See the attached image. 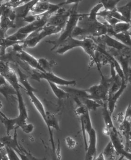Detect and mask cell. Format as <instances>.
Returning <instances> with one entry per match:
<instances>
[{
	"label": "cell",
	"mask_w": 131,
	"mask_h": 160,
	"mask_svg": "<svg viewBox=\"0 0 131 160\" xmlns=\"http://www.w3.org/2000/svg\"><path fill=\"white\" fill-rule=\"evenodd\" d=\"M102 8L103 5L99 2L91 9L89 13L84 14L80 17L73 32L72 37L96 38L107 34L106 23L99 21L97 18V13Z\"/></svg>",
	"instance_id": "cell-1"
},
{
	"label": "cell",
	"mask_w": 131,
	"mask_h": 160,
	"mask_svg": "<svg viewBox=\"0 0 131 160\" xmlns=\"http://www.w3.org/2000/svg\"><path fill=\"white\" fill-rule=\"evenodd\" d=\"M100 76V83L94 85L86 89L71 88L70 90L71 94L78 98L92 99L105 104L107 102L109 96V91L114 78L117 75L111 76L107 78L102 73V71L99 72Z\"/></svg>",
	"instance_id": "cell-2"
},
{
	"label": "cell",
	"mask_w": 131,
	"mask_h": 160,
	"mask_svg": "<svg viewBox=\"0 0 131 160\" xmlns=\"http://www.w3.org/2000/svg\"><path fill=\"white\" fill-rule=\"evenodd\" d=\"M80 47L88 55L92 64H95V54L98 47V43L94 38H75L70 37L59 45L55 50L59 55H64L69 50Z\"/></svg>",
	"instance_id": "cell-3"
},
{
	"label": "cell",
	"mask_w": 131,
	"mask_h": 160,
	"mask_svg": "<svg viewBox=\"0 0 131 160\" xmlns=\"http://www.w3.org/2000/svg\"><path fill=\"white\" fill-rule=\"evenodd\" d=\"M80 1H78L74 4L73 6L70 8V15L66 24L61 32V35L57 39L54 40H48L46 42L53 45L51 51H55V49L61 43L70 37H72L73 32L74 31L79 20L84 14L79 13L78 11L79 4Z\"/></svg>",
	"instance_id": "cell-4"
},
{
	"label": "cell",
	"mask_w": 131,
	"mask_h": 160,
	"mask_svg": "<svg viewBox=\"0 0 131 160\" xmlns=\"http://www.w3.org/2000/svg\"><path fill=\"white\" fill-rule=\"evenodd\" d=\"M63 29L60 28L55 27L51 26L45 25L44 27L30 34L22 42L24 48H34L41 40L47 36L61 32Z\"/></svg>",
	"instance_id": "cell-5"
},
{
	"label": "cell",
	"mask_w": 131,
	"mask_h": 160,
	"mask_svg": "<svg viewBox=\"0 0 131 160\" xmlns=\"http://www.w3.org/2000/svg\"><path fill=\"white\" fill-rule=\"evenodd\" d=\"M31 78L40 82L41 80H45L47 82H51L57 85L62 87L74 86L76 84L75 80H67L63 79L52 72H39L37 70H32L31 74Z\"/></svg>",
	"instance_id": "cell-6"
},
{
	"label": "cell",
	"mask_w": 131,
	"mask_h": 160,
	"mask_svg": "<svg viewBox=\"0 0 131 160\" xmlns=\"http://www.w3.org/2000/svg\"><path fill=\"white\" fill-rule=\"evenodd\" d=\"M97 43H102L106 47L114 49L122 54H129V47L124 45L119 40L108 34L101 37L94 38Z\"/></svg>",
	"instance_id": "cell-7"
},
{
	"label": "cell",
	"mask_w": 131,
	"mask_h": 160,
	"mask_svg": "<svg viewBox=\"0 0 131 160\" xmlns=\"http://www.w3.org/2000/svg\"><path fill=\"white\" fill-rule=\"evenodd\" d=\"M16 93L18 102V114L17 117L15 118V119L16 122L17 128L22 129L28 123V112L21 91V90L17 91Z\"/></svg>",
	"instance_id": "cell-8"
},
{
	"label": "cell",
	"mask_w": 131,
	"mask_h": 160,
	"mask_svg": "<svg viewBox=\"0 0 131 160\" xmlns=\"http://www.w3.org/2000/svg\"><path fill=\"white\" fill-rule=\"evenodd\" d=\"M70 8L66 10L64 8H61L56 13L50 17L48 19L47 25L64 29L70 15Z\"/></svg>",
	"instance_id": "cell-9"
},
{
	"label": "cell",
	"mask_w": 131,
	"mask_h": 160,
	"mask_svg": "<svg viewBox=\"0 0 131 160\" xmlns=\"http://www.w3.org/2000/svg\"><path fill=\"white\" fill-rule=\"evenodd\" d=\"M16 56L19 59L25 63L28 67L33 70H37L39 72H44V70L40 67L38 60L25 51L24 49L19 50L16 53Z\"/></svg>",
	"instance_id": "cell-10"
},
{
	"label": "cell",
	"mask_w": 131,
	"mask_h": 160,
	"mask_svg": "<svg viewBox=\"0 0 131 160\" xmlns=\"http://www.w3.org/2000/svg\"><path fill=\"white\" fill-rule=\"evenodd\" d=\"M88 135L89 139L85 160H94L97 152V134L95 129L93 128Z\"/></svg>",
	"instance_id": "cell-11"
},
{
	"label": "cell",
	"mask_w": 131,
	"mask_h": 160,
	"mask_svg": "<svg viewBox=\"0 0 131 160\" xmlns=\"http://www.w3.org/2000/svg\"><path fill=\"white\" fill-rule=\"evenodd\" d=\"M79 118H80L83 139L84 142L85 149L86 150L88 146L86 134L88 135L94 128L92 126L90 114V111L88 110L84 114L81 115Z\"/></svg>",
	"instance_id": "cell-12"
},
{
	"label": "cell",
	"mask_w": 131,
	"mask_h": 160,
	"mask_svg": "<svg viewBox=\"0 0 131 160\" xmlns=\"http://www.w3.org/2000/svg\"><path fill=\"white\" fill-rule=\"evenodd\" d=\"M108 136L110 137V141L112 143L118 155L123 156L126 150L116 127H114L109 130Z\"/></svg>",
	"instance_id": "cell-13"
},
{
	"label": "cell",
	"mask_w": 131,
	"mask_h": 160,
	"mask_svg": "<svg viewBox=\"0 0 131 160\" xmlns=\"http://www.w3.org/2000/svg\"><path fill=\"white\" fill-rule=\"evenodd\" d=\"M128 83L126 82L125 80H123L122 85L118 91L114 93L112 95L109 96L106 102V106L108 110L110 112L111 114L114 112L115 108H116V104L117 102L119 100V98L121 96L123 93L124 92L125 90L127 88Z\"/></svg>",
	"instance_id": "cell-14"
},
{
	"label": "cell",
	"mask_w": 131,
	"mask_h": 160,
	"mask_svg": "<svg viewBox=\"0 0 131 160\" xmlns=\"http://www.w3.org/2000/svg\"><path fill=\"white\" fill-rule=\"evenodd\" d=\"M0 143L5 148H12L15 151L18 150L21 146L19 144L17 140V129H15L13 137L10 135H7L0 137Z\"/></svg>",
	"instance_id": "cell-15"
},
{
	"label": "cell",
	"mask_w": 131,
	"mask_h": 160,
	"mask_svg": "<svg viewBox=\"0 0 131 160\" xmlns=\"http://www.w3.org/2000/svg\"><path fill=\"white\" fill-rule=\"evenodd\" d=\"M37 0L35 1H27L25 3L19 6L17 8L13 9L17 18H20L22 19L28 16V14L31 12L32 9L37 2Z\"/></svg>",
	"instance_id": "cell-16"
},
{
	"label": "cell",
	"mask_w": 131,
	"mask_h": 160,
	"mask_svg": "<svg viewBox=\"0 0 131 160\" xmlns=\"http://www.w3.org/2000/svg\"><path fill=\"white\" fill-rule=\"evenodd\" d=\"M26 93L30 98V101L38 112L43 120L44 121H45L47 111L45 110L44 104L37 97L34 92H27Z\"/></svg>",
	"instance_id": "cell-17"
},
{
	"label": "cell",
	"mask_w": 131,
	"mask_h": 160,
	"mask_svg": "<svg viewBox=\"0 0 131 160\" xmlns=\"http://www.w3.org/2000/svg\"><path fill=\"white\" fill-rule=\"evenodd\" d=\"M112 116V114L107 108L106 103H105L103 105L102 110V117L105 125V129L103 130V133L107 136H108L109 130L115 127Z\"/></svg>",
	"instance_id": "cell-18"
},
{
	"label": "cell",
	"mask_w": 131,
	"mask_h": 160,
	"mask_svg": "<svg viewBox=\"0 0 131 160\" xmlns=\"http://www.w3.org/2000/svg\"><path fill=\"white\" fill-rule=\"evenodd\" d=\"M17 76H18L19 82L20 85L22 86L26 92H37V90L32 86L28 80V78L26 74L19 68H17Z\"/></svg>",
	"instance_id": "cell-19"
},
{
	"label": "cell",
	"mask_w": 131,
	"mask_h": 160,
	"mask_svg": "<svg viewBox=\"0 0 131 160\" xmlns=\"http://www.w3.org/2000/svg\"><path fill=\"white\" fill-rule=\"evenodd\" d=\"M77 98L79 99L81 104L83 105L89 111H95L99 108L103 107L104 104L92 99L78 98Z\"/></svg>",
	"instance_id": "cell-20"
},
{
	"label": "cell",
	"mask_w": 131,
	"mask_h": 160,
	"mask_svg": "<svg viewBox=\"0 0 131 160\" xmlns=\"http://www.w3.org/2000/svg\"><path fill=\"white\" fill-rule=\"evenodd\" d=\"M48 83L53 94L58 99H65L68 98L70 97V94L62 88H60L59 86L51 82H48Z\"/></svg>",
	"instance_id": "cell-21"
},
{
	"label": "cell",
	"mask_w": 131,
	"mask_h": 160,
	"mask_svg": "<svg viewBox=\"0 0 131 160\" xmlns=\"http://www.w3.org/2000/svg\"><path fill=\"white\" fill-rule=\"evenodd\" d=\"M106 160H116L118 155L111 142H109L102 152Z\"/></svg>",
	"instance_id": "cell-22"
},
{
	"label": "cell",
	"mask_w": 131,
	"mask_h": 160,
	"mask_svg": "<svg viewBox=\"0 0 131 160\" xmlns=\"http://www.w3.org/2000/svg\"><path fill=\"white\" fill-rule=\"evenodd\" d=\"M1 122L3 124L6 129L7 135H10L11 132L15 129H17L16 122L14 118H9L1 117Z\"/></svg>",
	"instance_id": "cell-23"
},
{
	"label": "cell",
	"mask_w": 131,
	"mask_h": 160,
	"mask_svg": "<svg viewBox=\"0 0 131 160\" xmlns=\"http://www.w3.org/2000/svg\"><path fill=\"white\" fill-rule=\"evenodd\" d=\"M112 37L119 40L124 45L129 47H131V37L128 32L113 34Z\"/></svg>",
	"instance_id": "cell-24"
},
{
	"label": "cell",
	"mask_w": 131,
	"mask_h": 160,
	"mask_svg": "<svg viewBox=\"0 0 131 160\" xmlns=\"http://www.w3.org/2000/svg\"><path fill=\"white\" fill-rule=\"evenodd\" d=\"M116 10L131 22V1L123 6L117 7Z\"/></svg>",
	"instance_id": "cell-25"
},
{
	"label": "cell",
	"mask_w": 131,
	"mask_h": 160,
	"mask_svg": "<svg viewBox=\"0 0 131 160\" xmlns=\"http://www.w3.org/2000/svg\"><path fill=\"white\" fill-rule=\"evenodd\" d=\"M0 28L7 32L10 28H15V22L13 21L6 16L2 15L0 20Z\"/></svg>",
	"instance_id": "cell-26"
},
{
	"label": "cell",
	"mask_w": 131,
	"mask_h": 160,
	"mask_svg": "<svg viewBox=\"0 0 131 160\" xmlns=\"http://www.w3.org/2000/svg\"><path fill=\"white\" fill-rule=\"evenodd\" d=\"M38 60L40 67L45 72H52V69L53 67L57 64L55 61H49L45 58H40Z\"/></svg>",
	"instance_id": "cell-27"
},
{
	"label": "cell",
	"mask_w": 131,
	"mask_h": 160,
	"mask_svg": "<svg viewBox=\"0 0 131 160\" xmlns=\"http://www.w3.org/2000/svg\"><path fill=\"white\" fill-rule=\"evenodd\" d=\"M120 2V0H102L100 2L102 4L105 10L112 11L116 9L117 5Z\"/></svg>",
	"instance_id": "cell-28"
},
{
	"label": "cell",
	"mask_w": 131,
	"mask_h": 160,
	"mask_svg": "<svg viewBox=\"0 0 131 160\" xmlns=\"http://www.w3.org/2000/svg\"><path fill=\"white\" fill-rule=\"evenodd\" d=\"M12 68H10L9 65L5 61L0 60V74L3 76L7 75Z\"/></svg>",
	"instance_id": "cell-29"
},
{
	"label": "cell",
	"mask_w": 131,
	"mask_h": 160,
	"mask_svg": "<svg viewBox=\"0 0 131 160\" xmlns=\"http://www.w3.org/2000/svg\"><path fill=\"white\" fill-rule=\"evenodd\" d=\"M9 160H21L16 152L13 149L5 148Z\"/></svg>",
	"instance_id": "cell-30"
},
{
	"label": "cell",
	"mask_w": 131,
	"mask_h": 160,
	"mask_svg": "<svg viewBox=\"0 0 131 160\" xmlns=\"http://www.w3.org/2000/svg\"><path fill=\"white\" fill-rule=\"evenodd\" d=\"M65 143L69 149H74L77 146V142L71 136H67L65 139Z\"/></svg>",
	"instance_id": "cell-31"
},
{
	"label": "cell",
	"mask_w": 131,
	"mask_h": 160,
	"mask_svg": "<svg viewBox=\"0 0 131 160\" xmlns=\"http://www.w3.org/2000/svg\"><path fill=\"white\" fill-rule=\"evenodd\" d=\"M21 129L25 134H30L34 130V126L32 123H27Z\"/></svg>",
	"instance_id": "cell-32"
},
{
	"label": "cell",
	"mask_w": 131,
	"mask_h": 160,
	"mask_svg": "<svg viewBox=\"0 0 131 160\" xmlns=\"http://www.w3.org/2000/svg\"><path fill=\"white\" fill-rule=\"evenodd\" d=\"M131 118V104L129 103L127 107L123 120H129Z\"/></svg>",
	"instance_id": "cell-33"
},
{
	"label": "cell",
	"mask_w": 131,
	"mask_h": 160,
	"mask_svg": "<svg viewBox=\"0 0 131 160\" xmlns=\"http://www.w3.org/2000/svg\"><path fill=\"white\" fill-rule=\"evenodd\" d=\"M0 160H9L5 148L0 151Z\"/></svg>",
	"instance_id": "cell-34"
},
{
	"label": "cell",
	"mask_w": 131,
	"mask_h": 160,
	"mask_svg": "<svg viewBox=\"0 0 131 160\" xmlns=\"http://www.w3.org/2000/svg\"><path fill=\"white\" fill-rule=\"evenodd\" d=\"M125 81L127 83H130L131 84V67H130L129 68V71H128L127 78H126Z\"/></svg>",
	"instance_id": "cell-35"
},
{
	"label": "cell",
	"mask_w": 131,
	"mask_h": 160,
	"mask_svg": "<svg viewBox=\"0 0 131 160\" xmlns=\"http://www.w3.org/2000/svg\"><path fill=\"white\" fill-rule=\"evenodd\" d=\"M7 6V2L0 5V20H1V18H2V15L3 12L5 8H6Z\"/></svg>",
	"instance_id": "cell-36"
},
{
	"label": "cell",
	"mask_w": 131,
	"mask_h": 160,
	"mask_svg": "<svg viewBox=\"0 0 131 160\" xmlns=\"http://www.w3.org/2000/svg\"><path fill=\"white\" fill-rule=\"evenodd\" d=\"M94 160H106L104 158L102 152L100 153L97 157H96Z\"/></svg>",
	"instance_id": "cell-37"
},
{
	"label": "cell",
	"mask_w": 131,
	"mask_h": 160,
	"mask_svg": "<svg viewBox=\"0 0 131 160\" xmlns=\"http://www.w3.org/2000/svg\"><path fill=\"white\" fill-rule=\"evenodd\" d=\"M55 150H52V160H60L57 158L56 156Z\"/></svg>",
	"instance_id": "cell-38"
},
{
	"label": "cell",
	"mask_w": 131,
	"mask_h": 160,
	"mask_svg": "<svg viewBox=\"0 0 131 160\" xmlns=\"http://www.w3.org/2000/svg\"><path fill=\"white\" fill-rule=\"evenodd\" d=\"M11 58L10 55H8V54H7L6 56H2V57H1L0 56V60H3V61H6L8 59Z\"/></svg>",
	"instance_id": "cell-39"
},
{
	"label": "cell",
	"mask_w": 131,
	"mask_h": 160,
	"mask_svg": "<svg viewBox=\"0 0 131 160\" xmlns=\"http://www.w3.org/2000/svg\"><path fill=\"white\" fill-rule=\"evenodd\" d=\"M0 116H1V117L3 118L7 117L6 115L4 113H3V112H2L1 111V110H0Z\"/></svg>",
	"instance_id": "cell-40"
},
{
	"label": "cell",
	"mask_w": 131,
	"mask_h": 160,
	"mask_svg": "<svg viewBox=\"0 0 131 160\" xmlns=\"http://www.w3.org/2000/svg\"><path fill=\"white\" fill-rule=\"evenodd\" d=\"M128 32H129V34L130 36V37H131V28L130 30H129V31H128Z\"/></svg>",
	"instance_id": "cell-41"
},
{
	"label": "cell",
	"mask_w": 131,
	"mask_h": 160,
	"mask_svg": "<svg viewBox=\"0 0 131 160\" xmlns=\"http://www.w3.org/2000/svg\"><path fill=\"white\" fill-rule=\"evenodd\" d=\"M123 160H124V158L123 159Z\"/></svg>",
	"instance_id": "cell-42"
}]
</instances>
